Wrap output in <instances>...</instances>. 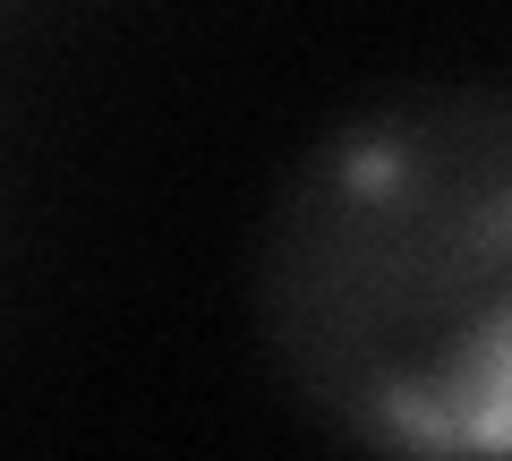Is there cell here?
Masks as SVG:
<instances>
[{
  "mask_svg": "<svg viewBox=\"0 0 512 461\" xmlns=\"http://www.w3.org/2000/svg\"><path fill=\"white\" fill-rule=\"evenodd\" d=\"M265 325L359 444L512 461V94L350 120L282 197Z\"/></svg>",
  "mask_w": 512,
  "mask_h": 461,
  "instance_id": "6da1fadb",
  "label": "cell"
}]
</instances>
